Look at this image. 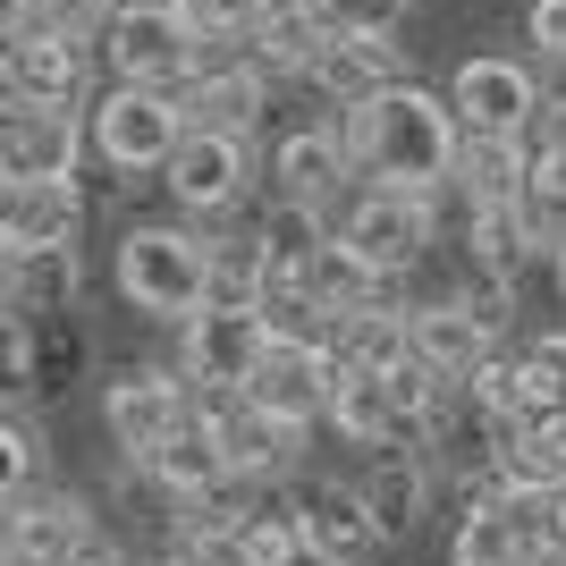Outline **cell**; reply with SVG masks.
<instances>
[{"label": "cell", "mask_w": 566, "mask_h": 566, "mask_svg": "<svg viewBox=\"0 0 566 566\" xmlns=\"http://www.w3.org/2000/svg\"><path fill=\"white\" fill-rule=\"evenodd\" d=\"M331 118H338V144H347L364 187H449L457 144H465V127L449 111V85H423V76H398L373 102L331 111Z\"/></svg>", "instance_id": "cell-1"}, {"label": "cell", "mask_w": 566, "mask_h": 566, "mask_svg": "<svg viewBox=\"0 0 566 566\" xmlns=\"http://www.w3.org/2000/svg\"><path fill=\"white\" fill-rule=\"evenodd\" d=\"M111 287L127 313L178 331L187 313L212 305V229L203 220H127L111 245Z\"/></svg>", "instance_id": "cell-2"}, {"label": "cell", "mask_w": 566, "mask_h": 566, "mask_svg": "<svg viewBox=\"0 0 566 566\" xmlns=\"http://www.w3.org/2000/svg\"><path fill=\"white\" fill-rule=\"evenodd\" d=\"M85 136L111 178H161L169 153L187 144V102H178V85H111L85 111Z\"/></svg>", "instance_id": "cell-3"}, {"label": "cell", "mask_w": 566, "mask_h": 566, "mask_svg": "<svg viewBox=\"0 0 566 566\" xmlns=\"http://www.w3.org/2000/svg\"><path fill=\"white\" fill-rule=\"evenodd\" d=\"M331 229L373 262L380 280H406L440 245V187H355L331 212Z\"/></svg>", "instance_id": "cell-4"}, {"label": "cell", "mask_w": 566, "mask_h": 566, "mask_svg": "<svg viewBox=\"0 0 566 566\" xmlns=\"http://www.w3.org/2000/svg\"><path fill=\"white\" fill-rule=\"evenodd\" d=\"M94 51L111 85H187L203 60V25L187 18V0H118Z\"/></svg>", "instance_id": "cell-5"}, {"label": "cell", "mask_w": 566, "mask_h": 566, "mask_svg": "<svg viewBox=\"0 0 566 566\" xmlns=\"http://www.w3.org/2000/svg\"><path fill=\"white\" fill-rule=\"evenodd\" d=\"M549 85H542V60H516V51H473L449 69V111L465 136H533Z\"/></svg>", "instance_id": "cell-6"}, {"label": "cell", "mask_w": 566, "mask_h": 566, "mask_svg": "<svg viewBox=\"0 0 566 566\" xmlns=\"http://www.w3.org/2000/svg\"><path fill=\"white\" fill-rule=\"evenodd\" d=\"M161 187H169V203H178V220H203V229L237 220L254 203V136L187 127V144H178L169 169H161Z\"/></svg>", "instance_id": "cell-7"}, {"label": "cell", "mask_w": 566, "mask_h": 566, "mask_svg": "<svg viewBox=\"0 0 566 566\" xmlns=\"http://www.w3.org/2000/svg\"><path fill=\"white\" fill-rule=\"evenodd\" d=\"M187 415H195V389H187L178 364H118V373L102 380V431H111V449L127 457V465H144Z\"/></svg>", "instance_id": "cell-8"}, {"label": "cell", "mask_w": 566, "mask_h": 566, "mask_svg": "<svg viewBox=\"0 0 566 566\" xmlns=\"http://www.w3.org/2000/svg\"><path fill=\"white\" fill-rule=\"evenodd\" d=\"M195 415L220 431V457H229V473H245V482H287L296 457H305V423L254 406L245 389H195Z\"/></svg>", "instance_id": "cell-9"}, {"label": "cell", "mask_w": 566, "mask_h": 566, "mask_svg": "<svg viewBox=\"0 0 566 566\" xmlns=\"http://www.w3.org/2000/svg\"><path fill=\"white\" fill-rule=\"evenodd\" d=\"M94 60L102 51L85 34H60V25H25L0 43V94L18 102H51V111H76L85 85H94Z\"/></svg>", "instance_id": "cell-10"}, {"label": "cell", "mask_w": 566, "mask_h": 566, "mask_svg": "<svg viewBox=\"0 0 566 566\" xmlns=\"http://www.w3.org/2000/svg\"><path fill=\"white\" fill-rule=\"evenodd\" d=\"M85 153H94V136H85L76 111L0 94V187H18V178H76Z\"/></svg>", "instance_id": "cell-11"}, {"label": "cell", "mask_w": 566, "mask_h": 566, "mask_svg": "<svg viewBox=\"0 0 566 566\" xmlns=\"http://www.w3.org/2000/svg\"><path fill=\"white\" fill-rule=\"evenodd\" d=\"M262 347H271L262 305H203L178 322V373H187V389H245Z\"/></svg>", "instance_id": "cell-12"}, {"label": "cell", "mask_w": 566, "mask_h": 566, "mask_svg": "<svg viewBox=\"0 0 566 566\" xmlns=\"http://www.w3.org/2000/svg\"><path fill=\"white\" fill-rule=\"evenodd\" d=\"M338 373H347V364H338V347H331V338H271V347H262V364L245 373V398L313 431L322 415H331Z\"/></svg>", "instance_id": "cell-13"}, {"label": "cell", "mask_w": 566, "mask_h": 566, "mask_svg": "<svg viewBox=\"0 0 566 566\" xmlns=\"http://www.w3.org/2000/svg\"><path fill=\"white\" fill-rule=\"evenodd\" d=\"M94 533H102V516H94L85 491H43V482H34L25 499L0 507V549H9V566H69Z\"/></svg>", "instance_id": "cell-14"}, {"label": "cell", "mask_w": 566, "mask_h": 566, "mask_svg": "<svg viewBox=\"0 0 566 566\" xmlns=\"http://www.w3.org/2000/svg\"><path fill=\"white\" fill-rule=\"evenodd\" d=\"M355 187H364V178H355L347 144H338V118L287 127V136L271 144V195H280V203H305V212H338Z\"/></svg>", "instance_id": "cell-15"}, {"label": "cell", "mask_w": 566, "mask_h": 566, "mask_svg": "<svg viewBox=\"0 0 566 566\" xmlns=\"http://www.w3.org/2000/svg\"><path fill=\"white\" fill-rule=\"evenodd\" d=\"M355 491H364V507L380 524V549H398L423 533L431 499H440V465H431V449H373L355 465Z\"/></svg>", "instance_id": "cell-16"}, {"label": "cell", "mask_w": 566, "mask_h": 566, "mask_svg": "<svg viewBox=\"0 0 566 566\" xmlns=\"http://www.w3.org/2000/svg\"><path fill=\"white\" fill-rule=\"evenodd\" d=\"M406 331H415V355H423L431 373H449L457 389H465V380L507 347V338H499L491 322L457 296V287H449V296H406Z\"/></svg>", "instance_id": "cell-17"}, {"label": "cell", "mask_w": 566, "mask_h": 566, "mask_svg": "<svg viewBox=\"0 0 566 566\" xmlns=\"http://www.w3.org/2000/svg\"><path fill=\"white\" fill-rule=\"evenodd\" d=\"M296 482V507H305V542H322L338 566H364L380 549V524L355 491V473H287Z\"/></svg>", "instance_id": "cell-18"}, {"label": "cell", "mask_w": 566, "mask_h": 566, "mask_svg": "<svg viewBox=\"0 0 566 566\" xmlns=\"http://www.w3.org/2000/svg\"><path fill=\"white\" fill-rule=\"evenodd\" d=\"M524 178H533V136H465V144H457L449 187H440V212H491V203H516Z\"/></svg>", "instance_id": "cell-19"}, {"label": "cell", "mask_w": 566, "mask_h": 566, "mask_svg": "<svg viewBox=\"0 0 566 566\" xmlns=\"http://www.w3.org/2000/svg\"><path fill=\"white\" fill-rule=\"evenodd\" d=\"M398 76H406V43L398 34H331L305 85L331 102V111H355V102H373L380 85H398Z\"/></svg>", "instance_id": "cell-20"}, {"label": "cell", "mask_w": 566, "mask_h": 566, "mask_svg": "<svg viewBox=\"0 0 566 566\" xmlns=\"http://www.w3.org/2000/svg\"><path fill=\"white\" fill-rule=\"evenodd\" d=\"M322 423H331L355 457H373V449H423V440L406 431L398 398H389V380H380V373H364V364H347V373H338L331 415H322Z\"/></svg>", "instance_id": "cell-21"}, {"label": "cell", "mask_w": 566, "mask_h": 566, "mask_svg": "<svg viewBox=\"0 0 566 566\" xmlns=\"http://www.w3.org/2000/svg\"><path fill=\"white\" fill-rule=\"evenodd\" d=\"M136 473L169 499V507H187V499H203V491H220V482H229V457H220V431L203 423V415H187V423L169 431V440L144 457Z\"/></svg>", "instance_id": "cell-22"}, {"label": "cell", "mask_w": 566, "mask_h": 566, "mask_svg": "<svg viewBox=\"0 0 566 566\" xmlns=\"http://www.w3.org/2000/svg\"><path fill=\"white\" fill-rule=\"evenodd\" d=\"M0 220L18 245H76L85 237V187L76 178H18V187H0Z\"/></svg>", "instance_id": "cell-23"}, {"label": "cell", "mask_w": 566, "mask_h": 566, "mask_svg": "<svg viewBox=\"0 0 566 566\" xmlns=\"http://www.w3.org/2000/svg\"><path fill=\"white\" fill-rule=\"evenodd\" d=\"M449 566H533V558H524L516 516H507V499H499V482H482V491H465V499H457V524H449Z\"/></svg>", "instance_id": "cell-24"}, {"label": "cell", "mask_w": 566, "mask_h": 566, "mask_svg": "<svg viewBox=\"0 0 566 566\" xmlns=\"http://www.w3.org/2000/svg\"><path fill=\"white\" fill-rule=\"evenodd\" d=\"M457 245H465V271H473V280H516V287H524V271L542 262V245L524 237L516 203H491V212H457Z\"/></svg>", "instance_id": "cell-25"}, {"label": "cell", "mask_w": 566, "mask_h": 566, "mask_svg": "<svg viewBox=\"0 0 566 566\" xmlns=\"http://www.w3.org/2000/svg\"><path fill=\"white\" fill-rule=\"evenodd\" d=\"M76 287H85V262H76V245H25L18 287H9L0 305H9V313H25V322L43 331V322L76 313Z\"/></svg>", "instance_id": "cell-26"}, {"label": "cell", "mask_w": 566, "mask_h": 566, "mask_svg": "<svg viewBox=\"0 0 566 566\" xmlns=\"http://www.w3.org/2000/svg\"><path fill=\"white\" fill-rule=\"evenodd\" d=\"M322 43H331V34H322V18H313L305 0H280V9L245 34V51H254V69L271 76V85H280V76H313Z\"/></svg>", "instance_id": "cell-27"}, {"label": "cell", "mask_w": 566, "mask_h": 566, "mask_svg": "<svg viewBox=\"0 0 566 566\" xmlns=\"http://www.w3.org/2000/svg\"><path fill=\"white\" fill-rule=\"evenodd\" d=\"M287 280H305V287H313V296H322L331 313H355V305H380V296H398V280H380V271H373L364 254H355V245H347L338 229L322 237V254H313L305 271H287Z\"/></svg>", "instance_id": "cell-28"}, {"label": "cell", "mask_w": 566, "mask_h": 566, "mask_svg": "<svg viewBox=\"0 0 566 566\" xmlns=\"http://www.w3.org/2000/svg\"><path fill=\"white\" fill-rule=\"evenodd\" d=\"M338 364H364V373H389L406 347H415V331H406V296H380V305H355L338 313V331H331Z\"/></svg>", "instance_id": "cell-29"}, {"label": "cell", "mask_w": 566, "mask_h": 566, "mask_svg": "<svg viewBox=\"0 0 566 566\" xmlns=\"http://www.w3.org/2000/svg\"><path fill=\"white\" fill-rule=\"evenodd\" d=\"M262 287H271V254H262L254 229H212V305H262Z\"/></svg>", "instance_id": "cell-30"}, {"label": "cell", "mask_w": 566, "mask_h": 566, "mask_svg": "<svg viewBox=\"0 0 566 566\" xmlns=\"http://www.w3.org/2000/svg\"><path fill=\"white\" fill-rule=\"evenodd\" d=\"M254 237H262V254H271V271H305L322 254V237H331V212H305V203L271 195V212L254 220Z\"/></svg>", "instance_id": "cell-31"}, {"label": "cell", "mask_w": 566, "mask_h": 566, "mask_svg": "<svg viewBox=\"0 0 566 566\" xmlns=\"http://www.w3.org/2000/svg\"><path fill=\"white\" fill-rule=\"evenodd\" d=\"M516 220H524V237L542 245V262L566 245V161H542V153H533V178H524V195H516Z\"/></svg>", "instance_id": "cell-32"}, {"label": "cell", "mask_w": 566, "mask_h": 566, "mask_svg": "<svg viewBox=\"0 0 566 566\" xmlns=\"http://www.w3.org/2000/svg\"><path fill=\"white\" fill-rule=\"evenodd\" d=\"M507 473H516V482H549V491H566V406H558V415H533V423H516Z\"/></svg>", "instance_id": "cell-33"}, {"label": "cell", "mask_w": 566, "mask_h": 566, "mask_svg": "<svg viewBox=\"0 0 566 566\" xmlns=\"http://www.w3.org/2000/svg\"><path fill=\"white\" fill-rule=\"evenodd\" d=\"M34 389H43V331L0 305V406L34 398Z\"/></svg>", "instance_id": "cell-34"}, {"label": "cell", "mask_w": 566, "mask_h": 566, "mask_svg": "<svg viewBox=\"0 0 566 566\" xmlns=\"http://www.w3.org/2000/svg\"><path fill=\"white\" fill-rule=\"evenodd\" d=\"M34 482H43V440H34V423H25V415H9V406H0V507H9V499H25Z\"/></svg>", "instance_id": "cell-35"}, {"label": "cell", "mask_w": 566, "mask_h": 566, "mask_svg": "<svg viewBox=\"0 0 566 566\" xmlns=\"http://www.w3.org/2000/svg\"><path fill=\"white\" fill-rule=\"evenodd\" d=\"M313 18H322V34H406V18H415V0H305Z\"/></svg>", "instance_id": "cell-36"}, {"label": "cell", "mask_w": 566, "mask_h": 566, "mask_svg": "<svg viewBox=\"0 0 566 566\" xmlns=\"http://www.w3.org/2000/svg\"><path fill=\"white\" fill-rule=\"evenodd\" d=\"M271 9H280V0H187V18L203 25V34H220V43H245Z\"/></svg>", "instance_id": "cell-37"}, {"label": "cell", "mask_w": 566, "mask_h": 566, "mask_svg": "<svg viewBox=\"0 0 566 566\" xmlns=\"http://www.w3.org/2000/svg\"><path fill=\"white\" fill-rule=\"evenodd\" d=\"M524 43H533L542 69H566V0H533L524 9Z\"/></svg>", "instance_id": "cell-38"}, {"label": "cell", "mask_w": 566, "mask_h": 566, "mask_svg": "<svg viewBox=\"0 0 566 566\" xmlns=\"http://www.w3.org/2000/svg\"><path fill=\"white\" fill-rule=\"evenodd\" d=\"M533 153H542V161H566V85L542 102V118H533Z\"/></svg>", "instance_id": "cell-39"}, {"label": "cell", "mask_w": 566, "mask_h": 566, "mask_svg": "<svg viewBox=\"0 0 566 566\" xmlns=\"http://www.w3.org/2000/svg\"><path fill=\"white\" fill-rule=\"evenodd\" d=\"M69 566H144V558H136V549H127V542H118V533H94V542L76 549Z\"/></svg>", "instance_id": "cell-40"}, {"label": "cell", "mask_w": 566, "mask_h": 566, "mask_svg": "<svg viewBox=\"0 0 566 566\" xmlns=\"http://www.w3.org/2000/svg\"><path fill=\"white\" fill-rule=\"evenodd\" d=\"M18 262H25V245H18V237H9V220H0V296L18 287Z\"/></svg>", "instance_id": "cell-41"}, {"label": "cell", "mask_w": 566, "mask_h": 566, "mask_svg": "<svg viewBox=\"0 0 566 566\" xmlns=\"http://www.w3.org/2000/svg\"><path fill=\"white\" fill-rule=\"evenodd\" d=\"M25 25H34V0H0V43H9V34H25Z\"/></svg>", "instance_id": "cell-42"}, {"label": "cell", "mask_w": 566, "mask_h": 566, "mask_svg": "<svg viewBox=\"0 0 566 566\" xmlns=\"http://www.w3.org/2000/svg\"><path fill=\"white\" fill-rule=\"evenodd\" d=\"M280 566H338V558H331V549H322V542H296V549H287Z\"/></svg>", "instance_id": "cell-43"}, {"label": "cell", "mask_w": 566, "mask_h": 566, "mask_svg": "<svg viewBox=\"0 0 566 566\" xmlns=\"http://www.w3.org/2000/svg\"><path fill=\"white\" fill-rule=\"evenodd\" d=\"M549 287H558V305H566V245L549 254Z\"/></svg>", "instance_id": "cell-44"}, {"label": "cell", "mask_w": 566, "mask_h": 566, "mask_svg": "<svg viewBox=\"0 0 566 566\" xmlns=\"http://www.w3.org/2000/svg\"><path fill=\"white\" fill-rule=\"evenodd\" d=\"M549 566H566V558H549Z\"/></svg>", "instance_id": "cell-45"}]
</instances>
